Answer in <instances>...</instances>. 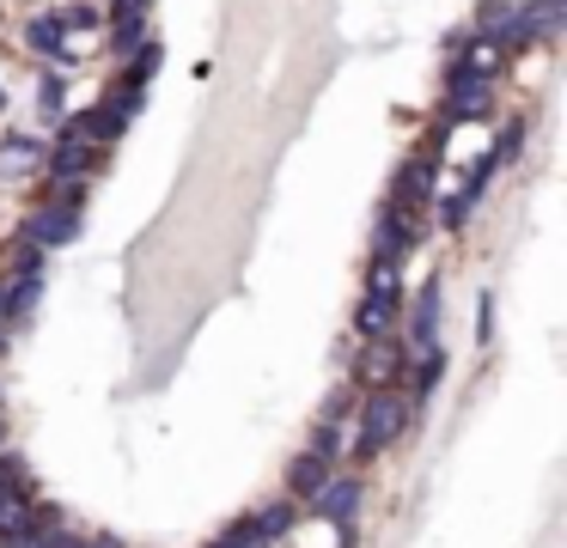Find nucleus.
Returning <instances> with one entry per match:
<instances>
[{
	"instance_id": "nucleus-24",
	"label": "nucleus",
	"mask_w": 567,
	"mask_h": 548,
	"mask_svg": "<svg viewBox=\"0 0 567 548\" xmlns=\"http://www.w3.org/2000/svg\"><path fill=\"white\" fill-rule=\"evenodd\" d=\"M306 451H318V457H336V451H342V433H336V421H323L318 433H311Z\"/></svg>"
},
{
	"instance_id": "nucleus-13",
	"label": "nucleus",
	"mask_w": 567,
	"mask_h": 548,
	"mask_svg": "<svg viewBox=\"0 0 567 548\" xmlns=\"http://www.w3.org/2000/svg\"><path fill=\"white\" fill-rule=\"evenodd\" d=\"M7 280H13V287H7V323H19V317H25L31 304H38V292H43V268H38V262H25L19 275H7Z\"/></svg>"
},
{
	"instance_id": "nucleus-8",
	"label": "nucleus",
	"mask_w": 567,
	"mask_h": 548,
	"mask_svg": "<svg viewBox=\"0 0 567 548\" xmlns=\"http://www.w3.org/2000/svg\"><path fill=\"white\" fill-rule=\"evenodd\" d=\"M409 341H415L421 353L440 348V280H427V287L415 292V304H409Z\"/></svg>"
},
{
	"instance_id": "nucleus-2",
	"label": "nucleus",
	"mask_w": 567,
	"mask_h": 548,
	"mask_svg": "<svg viewBox=\"0 0 567 548\" xmlns=\"http://www.w3.org/2000/svg\"><path fill=\"white\" fill-rule=\"evenodd\" d=\"M470 37H482V43H494V49H525L530 43V19H525L518 0H482V7H476V31H470Z\"/></svg>"
},
{
	"instance_id": "nucleus-3",
	"label": "nucleus",
	"mask_w": 567,
	"mask_h": 548,
	"mask_svg": "<svg viewBox=\"0 0 567 548\" xmlns=\"http://www.w3.org/2000/svg\"><path fill=\"white\" fill-rule=\"evenodd\" d=\"M415 244H421V214H415V207L384 201V219H379V231H372V256L396 268L409 250H415Z\"/></svg>"
},
{
	"instance_id": "nucleus-26",
	"label": "nucleus",
	"mask_w": 567,
	"mask_h": 548,
	"mask_svg": "<svg viewBox=\"0 0 567 548\" xmlns=\"http://www.w3.org/2000/svg\"><path fill=\"white\" fill-rule=\"evenodd\" d=\"M476 341H494V292H482V311H476Z\"/></svg>"
},
{
	"instance_id": "nucleus-9",
	"label": "nucleus",
	"mask_w": 567,
	"mask_h": 548,
	"mask_svg": "<svg viewBox=\"0 0 567 548\" xmlns=\"http://www.w3.org/2000/svg\"><path fill=\"white\" fill-rule=\"evenodd\" d=\"M25 43L38 49L43 61H55V68H74V49H68V31H62L55 12H38V19L25 24Z\"/></svg>"
},
{
	"instance_id": "nucleus-11",
	"label": "nucleus",
	"mask_w": 567,
	"mask_h": 548,
	"mask_svg": "<svg viewBox=\"0 0 567 548\" xmlns=\"http://www.w3.org/2000/svg\"><path fill=\"white\" fill-rule=\"evenodd\" d=\"M50 177H86L92 165H99V153H92V141H74V134H62V141L50 146Z\"/></svg>"
},
{
	"instance_id": "nucleus-21",
	"label": "nucleus",
	"mask_w": 567,
	"mask_h": 548,
	"mask_svg": "<svg viewBox=\"0 0 567 548\" xmlns=\"http://www.w3.org/2000/svg\"><path fill=\"white\" fill-rule=\"evenodd\" d=\"M62 97H68V80H62V73H43V92H38L43 116H55V122H62Z\"/></svg>"
},
{
	"instance_id": "nucleus-1",
	"label": "nucleus",
	"mask_w": 567,
	"mask_h": 548,
	"mask_svg": "<svg viewBox=\"0 0 567 548\" xmlns=\"http://www.w3.org/2000/svg\"><path fill=\"white\" fill-rule=\"evenodd\" d=\"M409 421H415V396L396 384H372L367 402H360V433H354V457H379L384 445H396V438L409 433Z\"/></svg>"
},
{
	"instance_id": "nucleus-27",
	"label": "nucleus",
	"mask_w": 567,
	"mask_h": 548,
	"mask_svg": "<svg viewBox=\"0 0 567 548\" xmlns=\"http://www.w3.org/2000/svg\"><path fill=\"white\" fill-rule=\"evenodd\" d=\"M214 548H262V542H257V536L245 530V524H233V530H226V536H220V542H214Z\"/></svg>"
},
{
	"instance_id": "nucleus-16",
	"label": "nucleus",
	"mask_w": 567,
	"mask_h": 548,
	"mask_svg": "<svg viewBox=\"0 0 567 548\" xmlns=\"http://www.w3.org/2000/svg\"><path fill=\"white\" fill-rule=\"evenodd\" d=\"M396 372H403V353L384 348V335H379V341H372V353H367V365H360V378H367V390H372V384H391Z\"/></svg>"
},
{
	"instance_id": "nucleus-17",
	"label": "nucleus",
	"mask_w": 567,
	"mask_h": 548,
	"mask_svg": "<svg viewBox=\"0 0 567 548\" xmlns=\"http://www.w3.org/2000/svg\"><path fill=\"white\" fill-rule=\"evenodd\" d=\"M43 153H50V146H43V134H7V141H0V158H7L13 170L43 165Z\"/></svg>"
},
{
	"instance_id": "nucleus-23",
	"label": "nucleus",
	"mask_w": 567,
	"mask_h": 548,
	"mask_svg": "<svg viewBox=\"0 0 567 548\" xmlns=\"http://www.w3.org/2000/svg\"><path fill=\"white\" fill-rule=\"evenodd\" d=\"M55 19H62V31H99V7H62L55 12Z\"/></svg>"
},
{
	"instance_id": "nucleus-4",
	"label": "nucleus",
	"mask_w": 567,
	"mask_h": 548,
	"mask_svg": "<svg viewBox=\"0 0 567 548\" xmlns=\"http://www.w3.org/2000/svg\"><path fill=\"white\" fill-rule=\"evenodd\" d=\"M80 226H86V214H80L74 201H43L38 214L25 219V238L38 244V250H62V244L80 238Z\"/></svg>"
},
{
	"instance_id": "nucleus-15",
	"label": "nucleus",
	"mask_w": 567,
	"mask_h": 548,
	"mask_svg": "<svg viewBox=\"0 0 567 548\" xmlns=\"http://www.w3.org/2000/svg\"><path fill=\"white\" fill-rule=\"evenodd\" d=\"M245 530L257 536L262 548H269L275 536H287V530H293V506L281 499V506H262V511H250V518H245Z\"/></svg>"
},
{
	"instance_id": "nucleus-31",
	"label": "nucleus",
	"mask_w": 567,
	"mask_h": 548,
	"mask_svg": "<svg viewBox=\"0 0 567 548\" xmlns=\"http://www.w3.org/2000/svg\"><path fill=\"white\" fill-rule=\"evenodd\" d=\"M0 104H7V92H0Z\"/></svg>"
},
{
	"instance_id": "nucleus-19",
	"label": "nucleus",
	"mask_w": 567,
	"mask_h": 548,
	"mask_svg": "<svg viewBox=\"0 0 567 548\" xmlns=\"http://www.w3.org/2000/svg\"><path fill=\"white\" fill-rule=\"evenodd\" d=\"M440 378H445V353L440 348H427V360L409 365V390H415V396H433V384H440Z\"/></svg>"
},
{
	"instance_id": "nucleus-20",
	"label": "nucleus",
	"mask_w": 567,
	"mask_h": 548,
	"mask_svg": "<svg viewBox=\"0 0 567 548\" xmlns=\"http://www.w3.org/2000/svg\"><path fill=\"white\" fill-rule=\"evenodd\" d=\"M128 55H135V61H128V80H141V85H147L153 73H159V55H165V49L147 37V43H141V49H128Z\"/></svg>"
},
{
	"instance_id": "nucleus-14",
	"label": "nucleus",
	"mask_w": 567,
	"mask_h": 548,
	"mask_svg": "<svg viewBox=\"0 0 567 548\" xmlns=\"http://www.w3.org/2000/svg\"><path fill=\"white\" fill-rule=\"evenodd\" d=\"M330 482V457H318V451H299L293 463H287V487H293V494H318V487Z\"/></svg>"
},
{
	"instance_id": "nucleus-7",
	"label": "nucleus",
	"mask_w": 567,
	"mask_h": 548,
	"mask_svg": "<svg viewBox=\"0 0 567 548\" xmlns=\"http://www.w3.org/2000/svg\"><path fill=\"white\" fill-rule=\"evenodd\" d=\"M360 494H367L360 475H330V482L311 494V506H318L323 524H348V518H354V506H360Z\"/></svg>"
},
{
	"instance_id": "nucleus-22",
	"label": "nucleus",
	"mask_w": 567,
	"mask_h": 548,
	"mask_svg": "<svg viewBox=\"0 0 567 548\" xmlns=\"http://www.w3.org/2000/svg\"><path fill=\"white\" fill-rule=\"evenodd\" d=\"M470 214H476V201H470V195H464V189H457V195H452V201H445V214H440V226H445V231H464V226H470Z\"/></svg>"
},
{
	"instance_id": "nucleus-30",
	"label": "nucleus",
	"mask_w": 567,
	"mask_h": 548,
	"mask_svg": "<svg viewBox=\"0 0 567 548\" xmlns=\"http://www.w3.org/2000/svg\"><path fill=\"white\" fill-rule=\"evenodd\" d=\"M0 445H7V421H0Z\"/></svg>"
},
{
	"instance_id": "nucleus-29",
	"label": "nucleus",
	"mask_w": 567,
	"mask_h": 548,
	"mask_svg": "<svg viewBox=\"0 0 567 548\" xmlns=\"http://www.w3.org/2000/svg\"><path fill=\"white\" fill-rule=\"evenodd\" d=\"M80 548H123V542H111V536H99V542H80Z\"/></svg>"
},
{
	"instance_id": "nucleus-28",
	"label": "nucleus",
	"mask_w": 567,
	"mask_h": 548,
	"mask_svg": "<svg viewBox=\"0 0 567 548\" xmlns=\"http://www.w3.org/2000/svg\"><path fill=\"white\" fill-rule=\"evenodd\" d=\"M0 341H7V287H0Z\"/></svg>"
},
{
	"instance_id": "nucleus-12",
	"label": "nucleus",
	"mask_w": 567,
	"mask_h": 548,
	"mask_svg": "<svg viewBox=\"0 0 567 548\" xmlns=\"http://www.w3.org/2000/svg\"><path fill=\"white\" fill-rule=\"evenodd\" d=\"M433 195V170H427V158H409L403 170H396V189H391V201L396 207H421Z\"/></svg>"
},
{
	"instance_id": "nucleus-5",
	"label": "nucleus",
	"mask_w": 567,
	"mask_h": 548,
	"mask_svg": "<svg viewBox=\"0 0 567 548\" xmlns=\"http://www.w3.org/2000/svg\"><path fill=\"white\" fill-rule=\"evenodd\" d=\"M62 134H74V141H92V146H111L128 134V110L123 104H92V110H74V116H62Z\"/></svg>"
},
{
	"instance_id": "nucleus-10",
	"label": "nucleus",
	"mask_w": 567,
	"mask_h": 548,
	"mask_svg": "<svg viewBox=\"0 0 567 548\" xmlns=\"http://www.w3.org/2000/svg\"><path fill=\"white\" fill-rule=\"evenodd\" d=\"M391 317H396V287H372L354 311V329L367 341H379V335H391Z\"/></svg>"
},
{
	"instance_id": "nucleus-18",
	"label": "nucleus",
	"mask_w": 567,
	"mask_h": 548,
	"mask_svg": "<svg viewBox=\"0 0 567 548\" xmlns=\"http://www.w3.org/2000/svg\"><path fill=\"white\" fill-rule=\"evenodd\" d=\"M111 43H116V55H128V49L147 43V12H116V19H111Z\"/></svg>"
},
{
	"instance_id": "nucleus-6",
	"label": "nucleus",
	"mask_w": 567,
	"mask_h": 548,
	"mask_svg": "<svg viewBox=\"0 0 567 548\" xmlns=\"http://www.w3.org/2000/svg\"><path fill=\"white\" fill-rule=\"evenodd\" d=\"M482 110H488V80L476 68H464V55H457L452 73H445V116L464 122V116H482Z\"/></svg>"
},
{
	"instance_id": "nucleus-25",
	"label": "nucleus",
	"mask_w": 567,
	"mask_h": 548,
	"mask_svg": "<svg viewBox=\"0 0 567 548\" xmlns=\"http://www.w3.org/2000/svg\"><path fill=\"white\" fill-rule=\"evenodd\" d=\"M13 487H31V482H25V463H19V457H0V494H13Z\"/></svg>"
}]
</instances>
